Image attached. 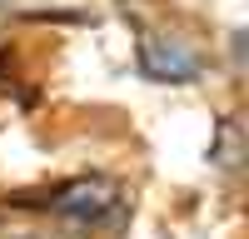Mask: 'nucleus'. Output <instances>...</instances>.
Listing matches in <instances>:
<instances>
[{"instance_id": "1", "label": "nucleus", "mask_w": 249, "mask_h": 239, "mask_svg": "<svg viewBox=\"0 0 249 239\" xmlns=\"http://www.w3.org/2000/svg\"><path fill=\"white\" fill-rule=\"evenodd\" d=\"M140 65L155 80H195V55H184L164 35H144L140 40Z\"/></svg>"}, {"instance_id": "2", "label": "nucleus", "mask_w": 249, "mask_h": 239, "mask_svg": "<svg viewBox=\"0 0 249 239\" xmlns=\"http://www.w3.org/2000/svg\"><path fill=\"white\" fill-rule=\"evenodd\" d=\"M110 205H115V189L105 185V179H85V185H70V189L55 194V209H65L75 219H95V214H105Z\"/></svg>"}]
</instances>
